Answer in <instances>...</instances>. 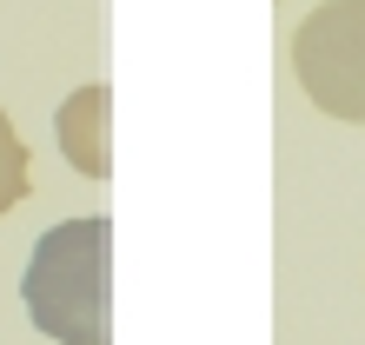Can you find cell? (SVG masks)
<instances>
[{"instance_id":"4","label":"cell","mask_w":365,"mask_h":345,"mask_svg":"<svg viewBox=\"0 0 365 345\" xmlns=\"http://www.w3.org/2000/svg\"><path fill=\"white\" fill-rule=\"evenodd\" d=\"M27 186H34V153H27V140L14 133V120L0 113V212H14L27 200Z\"/></svg>"},{"instance_id":"2","label":"cell","mask_w":365,"mask_h":345,"mask_svg":"<svg viewBox=\"0 0 365 345\" xmlns=\"http://www.w3.org/2000/svg\"><path fill=\"white\" fill-rule=\"evenodd\" d=\"M292 73L319 113L365 126V0H326L299 20Z\"/></svg>"},{"instance_id":"3","label":"cell","mask_w":365,"mask_h":345,"mask_svg":"<svg viewBox=\"0 0 365 345\" xmlns=\"http://www.w3.org/2000/svg\"><path fill=\"white\" fill-rule=\"evenodd\" d=\"M106 126H113V86H80V93L60 100L53 113V133H60V153L73 160V172L87 180H106L113 172V146H106Z\"/></svg>"},{"instance_id":"1","label":"cell","mask_w":365,"mask_h":345,"mask_svg":"<svg viewBox=\"0 0 365 345\" xmlns=\"http://www.w3.org/2000/svg\"><path fill=\"white\" fill-rule=\"evenodd\" d=\"M27 319L53 345H113V220H60L40 232L20 272Z\"/></svg>"}]
</instances>
